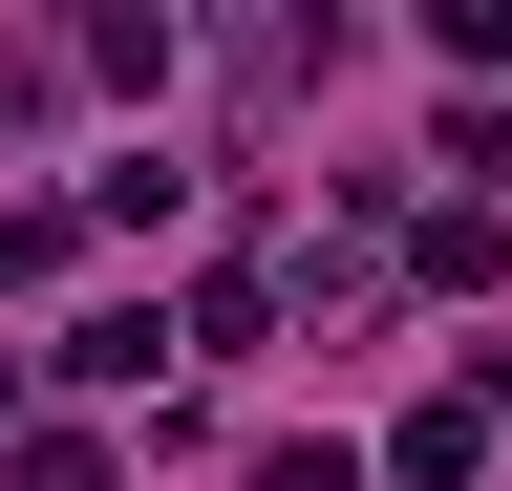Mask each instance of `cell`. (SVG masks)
Masks as SVG:
<instances>
[{"label": "cell", "mask_w": 512, "mask_h": 491, "mask_svg": "<svg viewBox=\"0 0 512 491\" xmlns=\"http://www.w3.org/2000/svg\"><path fill=\"white\" fill-rule=\"evenodd\" d=\"M128 449H107V427H22V491H107Z\"/></svg>", "instance_id": "obj_8"}, {"label": "cell", "mask_w": 512, "mask_h": 491, "mask_svg": "<svg viewBox=\"0 0 512 491\" xmlns=\"http://www.w3.org/2000/svg\"><path fill=\"white\" fill-rule=\"evenodd\" d=\"M171 363V299H86V321H64V385H150Z\"/></svg>", "instance_id": "obj_3"}, {"label": "cell", "mask_w": 512, "mask_h": 491, "mask_svg": "<svg viewBox=\"0 0 512 491\" xmlns=\"http://www.w3.org/2000/svg\"><path fill=\"white\" fill-rule=\"evenodd\" d=\"M406 278H427V299H491V278H512V214H491V193H427V214H406Z\"/></svg>", "instance_id": "obj_1"}, {"label": "cell", "mask_w": 512, "mask_h": 491, "mask_svg": "<svg viewBox=\"0 0 512 491\" xmlns=\"http://www.w3.org/2000/svg\"><path fill=\"white\" fill-rule=\"evenodd\" d=\"M171 342H214V363H235V342H278V278H256V257H214V278H192V321H171Z\"/></svg>", "instance_id": "obj_4"}, {"label": "cell", "mask_w": 512, "mask_h": 491, "mask_svg": "<svg viewBox=\"0 0 512 491\" xmlns=\"http://www.w3.org/2000/svg\"><path fill=\"white\" fill-rule=\"evenodd\" d=\"M427 171H491V193H512V107L470 86V107H448V129H427Z\"/></svg>", "instance_id": "obj_7"}, {"label": "cell", "mask_w": 512, "mask_h": 491, "mask_svg": "<svg viewBox=\"0 0 512 491\" xmlns=\"http://www.w3.org/2000/svg\"><path fill=\"white\" fill-rule=\"evenodd\" d=\"M384 470H406V491H470V470H491V385H448V406H406V427H384Z\"/></svg>", "instance_id": "obj_2"}, {"label": "cell", "mask_w": 512, "mask_h": 491, "mask_svg": "<svg viewBox=\"0 0 512 491\" xmlns=\"http://www.w3.org/2000/svg\"><path fill=\"white\" fill-rule=\"evenodd\" d=\"M0 427H22V342H0Z\"/></svg>", "instance_id": "obj_9"}, {"label": "cell", "mask_w": 512, "mask_h": 491, "mask_svg": "<svg viewBox=\"0 0 512 491\" xmlns=\"http://www.w3.org/2000/svg\"><path fill=\"white\" fill-rule=\"evenodd\" d=\"M64 257H86V214H0V299H43Z\"/></svg>", "instance_id": "obj_5"}, {"label": "cell", "mask_w": 512, "mask_h": 491, "mask_svg": "<svg viewBox=\"0 0 512 491\" xmlns=\"http://www.w3.org/2000/svg\"><path fill=\"white\" fill-rule=\"evenodd\" d=\"M256 491H363V449H342V427H278V449H256Z\"/></svg>", "instance_id": "obj_6"}]
</instances>
